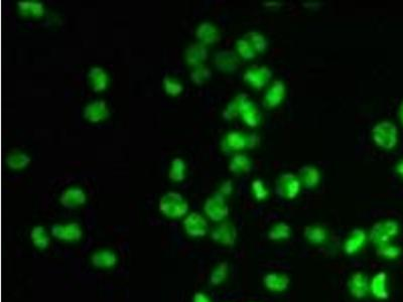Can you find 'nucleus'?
Segmentation results:
<instances>
[{
    "label": "nucleus",
    "instance_id": "obj_1",
    "mask_svg": "<svg viewBox=\"0 0 403 302\" xmlns=\"http://www.w3.org/2000/svg\"><path fill=\"white\" fill-rule=\"evenodd\" d=\"M188 209V203L184 197L174 191L164 195L160 201V211L164 216L170 217L185 216Z\"/></svg>",
    "mask_w": 403,
    "mask_h": 302
},
{
    "label": "nucleus",
    "instance_id": "obj_32",
    "mask_svg": "<svg viewBox=\"0 0 403 302\" xmlns=\"http://www.w3.org/2000/svg\"><path fill=\"white\" fill-rule=\"evenodd\" d=\"M377 254H378V256L384 257L386 259H394L399 256V249L396 247H393V246L386 245V246L379 247L377 250Z\"/></svg>",
    "mask_w": 403,
    "mask_h": 302
},
{
    "label": "nucleus",
    "instance_id": "obj_5",
    "mask_svg": "<svg viewBox=\"0 0 403 302\" xmlns=\"http://www.w3.org/2000/svg\"><path fill=\"white\" fill-rule=\"evenodd\" d=\"M205 212L213 221H221L228 215V208L223 197L215 196L209 199L205 206Z\"/></svg>",
    "mask_w": 403,
    "mask_h": 302
},
{
    "label": "nucleus",
    "instance_id": "obj_10",
    "mask_svg": "<svg viewBox=\"0 0 403 302\" xmlns=\"http://www.w3.org/2000/svg\"><path fill=\"white\" fill-rule=\"evenodd\" d=\"M108 108L105 102L95 101L88 104L84 109V116L91 122H99L108 116Z\"/></svg>",
    "mask_w": 403,
    "mask_h": 302
},
{
    "label": "nucleus",
    "instance_id": "obj_2",
    "mask_svg": "<svg viewBox=\"0 0 403 302\" xmlns=\"http://www.w3.org/2000/svg\"><path fill=\"white\" fill-rule=\"evenodd\" d=\"M396 233L397 227L394 223H378L372 228L370 239L375 245H377L378 247H382L386 246L390 239L396 235Z\"/></svg>",
    "mask_w": 403,
    "mask_h": 302
},
{
    "label": "nucleus",
    "instance_id": "obj_7",
    "mask_svg": "<svg viewBox=\"0 0 403 302\" xmlns=\"http://www.w3.org/2000/svg\"><path fill=\"white\" fill-rule=\"evenodd\" d=\"M349 290L352 294L353 297L357 298V299H362L368 292L369 289V285H368V278L367 275L362 272V271H358L355 272L350 280H349Z\"/></svg>",
    "mask_w": 403,
    "mask_h": 302
},
{
    "label": "nucleus",
    "instance_id": "obj_22",
    "mask_svg": "<svg viewBox=\"0 0 403 302\" xmlns=\"http://www.w3.org/2000/svg\"><path fill=\"white\" fill-rule=\"evenodd\" d=\"M290 235V227L285 223H279L269 231L268 238L272 241H282L289 239Z\"/></svg>",
    "mask_w": 403,
    "mask_h": 302
},
{
    "label": "nucleus",
    "instance_id": "obj_6",
    "mask_svg": "<svg viewBox=\"0 0 403 302\" xmlns=\"http://www.w3.org/2000/svg\"><path fill=\"white\" fill-rule=\"evenodd\" d=\"M186 232L191 237H203L208 231V224L205 218L198 213L191 214L184 222Z\"/></svg>",
    "mask_w": 403,
    "mask_h": 302
},
{
    "label": "nucleus",
    "instance_id": "obj_30",
    "mask_svg": "<svg viewBox=\"0 0 403 302\" xmlns=\"http://www.w3.org/2000/svg\"><path fill=\"white\" fill-rule=\"evenodd\" d=\"M163 86L166 93L170 96H178L183 91V86L181 85V83L170 77H165L163 79Z\"/></svg>",
    "mask_w": 403,
    "mask_h": 302
},
{
    "label": "nucleus",
    "instance_id": "obj_33",
    "mask_svg": "<svg viewBox=\"0 0 403 302\" xmlns=\"http://www.w3.org/2000/svg\"><path fill=\"white\" fill-rule=\"evenodd\" d=\"M231 170L235 173L239 172H247L249 169V163L248 160L245 158V156H235V158L231 162Z\"/></svg>",
    "mask_w": 403,
    "mask_h": 302
},
{
    "label": "nucleus",
    "instance_id": "obj_18",
    "mask_svg": "<svg viewBox=\"0 0 403 302\" xmlns=\"http://www.w3.org/2000/svg\"><path fill=\"white\" fill-rule=\"evenodd\" d=\"M31 162V158L28 154L21 151H13L7 156V164L9 168L14 170H20L27 168Z\"/></svg>",
    "mask_w": 403,
    "mask_h": 302
},
{
    "label": "nucleus",
    "instance_id": "obj_14",
    "mask_svg": "<svg viewBox=\"0 0 403 302\" xmlns=\"http://www.w3.org/2000/svg\"><path fill=\"white\" fill-rule=\"evenodd\" d=\"M305 238L312 245H322L328 240V233L322 226H310L305 230Z\"/></svg>",
    "mask_w": 403,
    "mask_h": 302
},
{
    "label": "nucleus",
    "instance_id": "obj_37",
    "mask_svg": "<svg viewBox=\"0 0 403 302\" xmlns=\"http://www.w3.org/2000/svg\"><path fill=\"white\" fill-rule=\"evenodd\" d=\"M193 301L194 302H211L210 300V298L205 294V293H201V292H198V293H196L195 294V296H194V298H193Z\"/></svg>",
    "mask_w": 403,
    "mask_h": 302
},
{
    "label": "nucleus",
    "instance_id": "obj_8",
    "mask_svg": "<svg viewBox=\"0 0 403 302\" xmlns=\"http://www.w3.org/2000/svg\"><path fill=\"white\" fill-rule=\"evenodd\" d=\"M263 283L266 289H268L271 292H283L285 291L289 284H290V279L287 275L281 274V273H268L264 276L263 278Z\"/></svg>",
    "mask_w": 403,
    "mask_h": 302
},
{
    "label": "nucleus",
    "instance_id": "obj_13",
    "mask_svg": "<svg viewBox=\"0 0 403 302\" xmlns=\"http://www.w3.org/2000/svg\"><path fill=\"white\" fill-rule=\"evenodd\" d=\"M86 202V196L79 188H69L64 191L61 198V203L66 208H75Z\"/></svg>",
    "mask_w": 403,
    "mask_h": 302
},
{
    "label": "nucleus",
    "instance_id": "obj_11",
    "mask_svg": "<svg viewBox=\"0 0 403 302\" xmlns=\"http://www.w3.org/2000/svg\"><path fill=\"white\" fill-rule=\"evenodd\" d=\"M236 230L235 228L227 223H224L220 225L218 228H216L212 234L213 239L223 245L231 246L234 244L236 240Z\"/></svg>",
    "mask_w": 403,
    "mask_h": 302
},
{
    "label": "nucleus",
    "instance_id": "obj_3",
    "mask_svg": "<svg viewBox=\"0 0 403 302\" xmlns=\"http://www.w3.org/2000/svg\"><path fill=\"white\" fill-rule=\"evenodd\" d=\"M52 234L63 241H77L82 237L80 226L76 223L56 224L52 227Z\"/></svg>",
    "mask_w": 403,
    "mask_h": 302
},
{
    "label": "nucleus",
    "instance_id": "obj_9",
    "mask_svg": "<svg viewBox=\"0 0 403 302\" xmlns=\"http://www.w3.org/2000/svg\"><path fill=\"white\" fill-rule=\"evenodd\" d=\"M367 236L361 229H355L346 239L344 244V251L347 255H355L358 253L366 243Z\"/></svg>",
    "mask_w": 403,
    "mask_h": 302
},
{
    "label": "nucleus",
    "instance_id": "obj_15",
    "mask_svg": "<svg viewBox=\"0 0 403 302\" xmlns=\"http://www.w3.org/2000/svg\"><path fill=\"white\" fill-rule=\"evenodd\" d=\"M372 294L378 299H385L388 296L386 289V275L382 272L376 274L369 286Z\"/></svg>",
    "mask_w": 403,
    "mask_h": 302
},
{
    "label": "nucleus",
    "instance_id": "obj_26",
    "mask_svg": "<svg viewBox=\"0 0 403 302\" xmlns=\"http://www.w3.org/2000/svg\"><path fill=\"white\" fill-rule=\"evenodd\" d=\"M33 243L40 249H44L49 244V239L46 235L45 230L42 227H35L31 233Z\"/></svg>",
    "mask_w": 403,
    "mask_h": 302
},
{
    "label": "nucleus",
    "instance_id": "obj_24",
    "mask_svg": "<svg viewBox=\"0 0 403 302\" xmlns=\"http://www.w3.org/2000/svg\"><path fill=\"white\" fill-rule=\"evenodd\" d=\"M185 171H186V164L184 160L181 158H174L171 161V168L168 173H169L168 177L174 181H182L186 176Z\"/></svg>",
    "mask_w": 403,
    "mask_h": 302
},
{
    "label": "nucleus",
    "instance_id": "obj_34",
    "mask_svg": "<svg viewBox=\"0 0 403 302\" xmlns=\"http://www.w3.org/2000/svg\"><path fill=\"white\" fill-rule=\"evenodd\" d=\"M253 193L257 200H264L267 197V190L264 188L263 183L260 180H256L253 183Z\"/></svg>",
    "mask_w": 403,
    "mask_h": 302
},
{
    "label": "nucleus",
    "instance_id": "obj_23",
    "mask_svg": "<svg viewBox=\"0 0 403 302\" xmlns=\"http://www.w3.org/2000/svg\"><path fill=\"white\" fill-rule=\"evenodd\" d=\"M21 13L26 15L41 16L43 14V5L39 2H18L17 4Z\"/></svg>",
    "mask_w": 403,
    "mask_h": 302
},
{
    "label": "nucleus",
    "instance_id": "obj_19",
    "mask_svg": "<svg viewBox=\"0 0 403 302\" xmlns=\"http://www.w3.org/2000/svg\"><path fill=\"white\" fill-rule=\"evenodd\" d=\"M92 262L96 267L99 268H108L112 267L116 264L117 258L114 255V253L109 252V251H102L95 253L94 256L92 257Z\"/></svg>",
    "mask_w": 403,
    "mask_h": 302
},
{
    "label": "nucleus",
    "instance_id": "obj_4",
    "mask_svg": "<svg viewBox=\"0 0 403 302\" xmlns=\"http://www.w3.org/2000/svg\"><path fill=\"white\" fill-rule=\"evenodd\" d=\"M375 142L385 148H390L395 143V128L392 124L384 122L378 124L373 131Z\"/></svg>",
    "mask_w": 403,
    "mask_h": 302
},
{
    "label": "nucleus",
    "instance_id": "obj_27",
    "mask_svg": "<svg viewBox=\"0 0 403 302\" xmlns=\"http://www.w3.org/2000/svg\"><path fill=\"white\" fill-rule=\"evenodd\" d=\"M197 36L203 43H214L218 38L216 29L209 23L202 24L197 32Z\"/></svg>",
    "mask_w": 403,
    "mask_h": 302
},
{
    "label": "nucleus",
    "instance_id": "obj_29",
    "mask_svg": "<svg viewBox=\"0 0 403 302\" xmlns=\"http://www.w3.org/2000/svg\"><path fill=\"white\" fill-rule=\"evenodd\" d=\"M227 145L232 148V150H240L246 145L247 140L245 136L239 132H232L227 136Z\"/></svg>",
    "mask_w": 403,
    "mask_h": 302
},
{
    "label": "nucleus",
    "instance_id": "obj_28",
    "mask_svg": "<svg viewBox=\"0 0 403 302\" xmlns=\"http://www.w3.org/2000/svg\"><path fill=\"white\" fill-rule=\"evenodd\" d=\"M227 273H228V265H227V263L224 262V263L219 264L218 267L215 268L214 271L211 273L210 282L213 285L221 284L226 279Z\"/></svg>",
    "mask_w": 403,
    "mask_h": 302
},
{
    "label": "nucleus",
    "instance_id": "obj_17",
    "mask_svg": "<svg viewBox=\"0 0 403 302\" xmlns=\"http://www.w3.org/2000/svg\"><path fill=\"white\" fill-rule=\"evenodd\" d=\"M88 79L97 92L104 90L108 85V77L101 68H92L88 73Z\"/></svg>",
    "mask_w": 403,
    "mask_h": 302
},
{
    "label": "nucleus",
    "instance_id": "obj_12",
    "mask_svg": "<svg viewBox=\"0 0 403 302\" xmlns=\"http://www.w3.org/2000/svg\"><path fill=\"white\" fill-rule=\"evenodd\" d=\"M299 180L291 174H285L280 180V190L286 199H294L299 193Z\"/></svg>",
    "mask_w": 403,
    "mask_h": 302
},
{
    "label": "nucleus",
    "instance_id": "obj_31",
    "mask_svg": "<svg viewBox=\"0 0 403 302\" xmlns=\"http://www.w3.org/2000/svg\"><path fill=\"white\" fill-rule=\"evenodd\" d=\"M303 173H304L303 180L308 187H313L316 184H318L320 176L316 170H314L313 168H306L304 169Z\"/></svg>",
    "mask_w": 403,
    "mask_h": 302
},
{
    "label": "nucleus",
    "instance_id": "obj_21",
    "mask_svg": "<svg viewBox=\"0 0 403 302\" xmlns=\"http://www.w3.org/2000/svg\"><path fill=\"white\" fill-rule=\"evenodd\" d=\"M241 112L243 115V118L245 119V121L249 124V126H256L255 124L257 123V110L256 108L253 107V104H251L250 102H247V100H242L238 109Z\"/></svg>",
    "mask_w": 403,
    "mask_h": 302
},
{
    "label": "nucleus",
    "instance_id": "obj_36",
    "mask_svg": "<svg viewBox=\"0 0 403 302\" xmlns=\"http://www.w3.org/2000/svg\"><path fill=\"white\" fill-rule=\"evenodd\" d=\"M208 77H209V72H208L206 69H203V72H202L201 74V68H200V69H197V70L192 74V79H193V81H195V82H197L198 78H202V81H204V80L207 79Z\"/></svg>",
    "mask_w": 403,
    "mask_h": 302
},
{
    "label": "nucleus",
    "instance_id": "obj_16",
    "mask_svg": "<svg viewBox=\"0 0 403 302\" xmlns=\"http://www.w3.org/2000/svg\"><path fill=\"white\" fill-rule=\"evenodd\" d=\"M270 73L265 68H258V70H249L245 75V80L252 84V86L261 88L269 80Z\"/></svg>",
    "mask_w": 403,
    "mask_h": 302
},
{
    "label": "nucleus",
    "instance_id": "obj_35",
    "mask_svg": "<svg viewBox=\"0 0 403 302\" xmlns=\"http://www.w3.org/2000/svg\"><path fill=\"white\" fill-rule=\"evenodd\" d=\"M249 44L250 43H246L244 41L238 42V50H239V52L241 53L242 56L244 58H246V59L252 58L254 56L253 46H252V44L251 45H249Z\"/></svg>",
    "mask_w": 403,
    "mask_h": 302
},
{
    "label": "nucleus",
    "instance_id": "obj_25",
    "mask_svg": "<svg viewBox=\"0 0 403 302\" xmlns=\"http://www.w3.org/2000/svg\"><path fill=\"white\" fill-rule=\"evenodd\" d=\"M284 90H283V86L281 83H275L274 86L270 89L269 92H267L266 97H265V102L267 104V106L272 107L275 106L278 104H280L282 102V99L283 98V94Z\"/></svg>",
    "mask_w": 403,
    "mask_h": 302
},
{
    "label": "nucleus",
    "instance_id": "obj_20",
    "mask_svg": "<svg viewBox=\"0 0 403 302\" xmlns=\"http://www.w3.org/2000/svg\"><path fill=\"white\" fill-rule=\"evenodd\" d=\"M186 58H187V62L190 65L197 66V65L201 64L202 62L207 58V50L201 44L191 45L187 49Z\"/></svg>",
    "mask_w": 403,
    "mask_h": 302
}]
</instances>
